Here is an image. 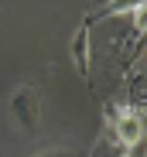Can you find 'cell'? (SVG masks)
I'll return each instance as SVG.
<instances>
[{
  "mask_svg": "<svg viewBox=\"0 0 147 157\" xmlns=\"http://www.w3.org/2000/svg\"><path fill=\"white\" fill-rule=\"evenodd\" d=\"M137 10H144V0H106V4H99V7H92L82 21L92 24L96 21H106V17H120V14H137Z\"/></svg>",
  "mask_w": 147,
  "mask_h": 157,
  "instance_id": "3957f363",
  "label": "cell"
},
{
  "mask_svg": "<svg viewBox=\"0 0 147 157\" xmlns=\"http://www.w3.org/2000/svg\"><path fill=\"white\" fill-rule=\"evenodd\" d=\"M10 120L21 133H34L38 130V120H41V99H38V89L34 86H17L10 92Z\"/></svg>",
  "mask_w": 147,
  "mask_h": 157,
  "instance_id": "6da1fadb",
  "label": "cell"
},
{
  "mask_svg": "<svg viewBox=\"0 0 147 157\" xmlns=\"http://www.w3.org/2000/svg\"><path fill=\"white\" fill-rule=\"evenodd\" d=\"M103 4H106V0H103ZM96 7H99V0H96Z\"/></svg>",
  "mask_w": 147,
  "mask_h": 157,
  "instance_id": "8992f818",
  "label": "cell"
},
{
  "mask_svg": "<svg viewBox=\"0 0 147 157\" xmlns=\"http://www.w3.org/2000/svg\"><path fill=\"white\" fill-rule=\"evenodd\" d=\"M92 157H123V147H120L116 140H113V133L106 130L103 133V140H99V147H96V154Z\"/></svg>",
  "mask_w": 147,
  "mask_h": 157,
  "instance_id": "277c9868",
  "label": "cell"
},
{
  "mask_svg": "<svg viewBox=\"0 0 147 157\" xmlns=\"http://www.w3.org/2000/svg\"><path fill=\"white\" fill-rule=\"evenodd\" d=\"M38 157H82V154H75V150H65V147H58V150H48V154H38Z\"/></svg>",
  "mask_w": 147,
  "mask_h": 157,
  "instance_id": "5b68a950",
  "label": "cell"
},
{
  "mask_svg": "<svg viewBox=\"0 0 147 157\" xmlns=\"http://www.w3.org/2000/svg\"><path fill=\"white\" fill-rule=\"evenodd\" d=\"M72 62H75L79 75L89 82V75H92V41H89V24L86 21L79 24V31L72 34Z\"/></svg>",
  "mask_w": 147,
  "mask_h": 157,
  "instance_id": "7a4b0ae2",
  "label": "cell"
}]
</instances>
